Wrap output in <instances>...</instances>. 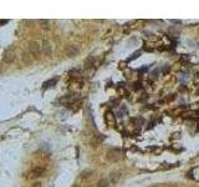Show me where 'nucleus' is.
<instances>
[{"label":"nucleus","mask_w":199,"mask_h":187,"mask_svg":"<svg viewBox=\"0 0 199 187\" xmlns=\"http://www.w3.org/2000/svg\"><path fill=\"white\" fill-rule=\"evenodd\" d=\"M40 49H41V46H40L39 43H36V41H31V43L29 44V52L34 57H38L39 56Z\"/></svg>","instance_id":"1"},{"label":"nucleus","mask_w":199,"mask_h":187,"mask_svg":"<svg viewBox=\"0 0 199 187\" xmlns=\"http://www.w3.org/2000/svg\"><path fill=\"white\" fill-rule=\"evenodd\" d=\"M121 155H122V152L119 148H112V150H110V152H108V157L113 161H117L121 159Z\"/></svg>","instance_id":"2"},{"label":"nucleus","mask_w":199,"mask_h":187,"mask_svg":"<svg viewBox=\"0 0 199 187\" xmlns=\"http://www.w3.org/2000/svg\"><path fill=\"white\" fill-rule=\"evenodd\" d=\"M78 52H80L78 47H76L74 45H71V46H69L67 49H66V55H67L69 57H74L76 55H78Z\"/></svg>","instance_id":"3"},{"label":"nucleus","mask_w":199,"mask_h":187,"mask_svg":"<svg viewBox=\"0 0 199 187\" xmlns=\"http://www.w3.org/2000/svg\"><path fill=\"white\" fill-rule=\"evenodd\" d=\"M57 82V77H55V79H52L50 81H47L44 84V89H47V87H50V86H54V84H56Z\"/></svg>","instance_id":"4"},{"label":"nucleus","mask_w":199,"mask_h":187,"mask_svg":"<svg viewBox=\"0 0 199 187\" xmlns=\"http://www.w3.org/2000/svg\"><path fill=\"white\" fill-rule=\"evenodd\" d=\"M44 172V168H40V167H38V168H35V170L33 171V176L34 177H38V176H40L41 173Z\"/></svg>","instance_id":"5"},{"label":"nucleus","mask_w":199,"mask_h":187,"mask_svg":"<svg viewBox=\"0 0 199 187\" xmlns=\"http://www.w3.org/2000/svg\"><path fill=\"white\" fill-rule=\"evenodd\" d=\"M43 50H44V52L46 54V55H50V54H51V47H50L49 44H46V43L43 45Z\"/></svg>","instance_id":"6"},{"label":"nucleus","mask_w":199,"mask_h":187,"mask_svg":"<svg viewBox=\"0 0 199 187\" xmlns=\"http://www.w3.org/2000/svg\"><path fill=\"white\" fill-rule=\"evenodd\" d=\"M174 99H176V95H169V96H167V98L164 99V101H173Z\"/></svg>","instance_id":"7"},{"label":"nucleus","mask_w":199,"mask_h":187,"mask_svg":"<svg viewBox=\"0 0 199 187\" xmlns=\"http://www.w3.org/2000/svg\"><path fill=\"white\" fill-rule=\"evenodd\" d=\"M168 71H169V66H168V65H166L164 66V68L163 69H162V74H167V72Z\"/></svg>","instance_id":"8"},{"label":"nucleus","mask_w":199,"mask_h":187,"mask_svg":"<svg viewBox=\"0 0 199 187\" xmlns=\"http://www.w3.org/2000/svg\"><path fill=\"white\" fill-rule=\"evenodd\" d=\"M138 56H140V51L135 52V54H133V56H131V57H130V60H133V59H136V57H138Z\"/></svg>","instance_id":"9"}]
</instances>
